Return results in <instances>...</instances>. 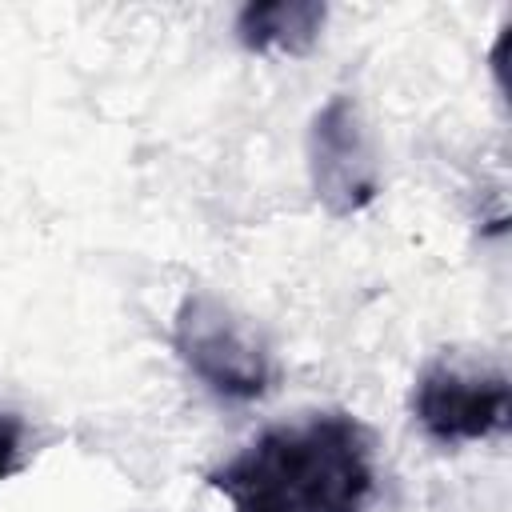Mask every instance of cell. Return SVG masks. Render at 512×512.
Returning <instances> with one entry per match:
<instances>
[{
  "mask_svg": "<svg viewBox=\"0 0 512 512\" xmlns=\"http://www.w3.org/2000/svg\"><path fill=\"white\" fill-rule=\"evenodd\" d=\"M232 512H364L376 488L372 432L340 408L264 428L208 472Z\"/></svg>",
  "mask_w": 512,
  "mask_h": 512,
  "instance_id": "1",
  "label": "cell"
},
{
  "mask_svg": "<svg viewBox=\"0 0 512 512\" xmlns=\"http://www.w3.org/2000/svg\"><path fill=\"white\" fill-rule=\"evenodd\" d=\"M172 348L184 368L224 400H260L272 380V348L260 328L212 292H188L172 316Z\"/></svg>",
  "mask_w": 512,
  "mask_h": 512,
  "instance_id": "2",
  "label": "cell"
},
{
  "mask_svg": "<svg viewBox=\"0 0 512 512\" xmlns=\"http://www.w3.org/2000/svg\"><path fill=\"white\" fill-rule=\"evenodd\" d=\"M412 416L436 444H476L508 432L512 384L500 364L444 352L424 364L412 388Z\"/></svg>",
  "mask_w": 512,
  "mask_h": 512,
  "instance_id": "3",
  "label": "cell"
},
{
  "mask_svg": "<svg viewBox=\"0 0 512 512\" xmlns=\"http://www.w3.org/2000/svg\"><path fill=\"white\" fill-rule=\"evenodd\" d=\"M308 180L328 216L344 220L364 212L380 192L376 148L360 104L336 92L308 124Z\"/></svg>",
  "mask_w": 512,
  "mask_h": 512,
  "instance_id": "4",
  "label": "cell"
},
{
  "mask_svg": "<svg viewBox=\"0 0 512 512\" xmlns=\"http://www.w3.org/2000/svg\"><path fill=\"white\" fill-rule=\"evenodd\" d=\"M328 8L320 0H252L236 16V40L248 52L304 56L324 32Z\"/></svg>",
  "mask_w": 512,
  "mask_h": 512,
  "instance_id": "5",
  "label": "cell"
},
{
  "mask_svg": "<svg viewBox=\"0 0 512 512\" xmlns=\"http://www.w3.org/2000/svg\"><path fill=\"white\" fill-rule=\"evenodd\" d=\"M24 452V420L16 412H0V480H8L20 468Z\"/></svg>",
  "mask_w": 512,
  "mask_h": 512,
  "instance_id": "6",
  "label": "cell"
}]
</instances>
